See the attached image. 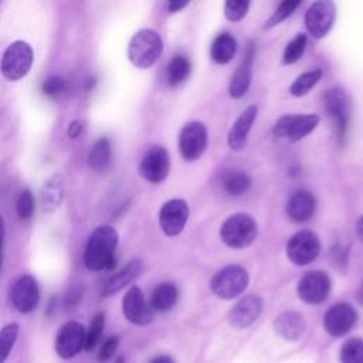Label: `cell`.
<instances>
[{
    "mask_svg": "<svg viewBox=\"0 0 363 363\" xmlns=\"http://www.w3.org/2000/svg\"><path fill=\"white\" fill-rule=\"evenodd\" d=\"M118 233L111 225H101L92 231L88 238L84 262L91 271L109 269L115 265V250L118 245Z\"/></svg>",
    "mask_w": 363,
    "mask_h": 363,
    "instance_id": "cell-1",
    "label": "cell"
},
{
    "mask_svg": "<svg viewBox=\"0 0 363 363\" xmlns=\"http://www.w3.org/2000/svg\"><path fill=\"white\" fill-rule=\"evenodd\" d=\"M163 51V43L155 30L143 28L139 30L129 41L128 45V57L130 62L138 68H149L152 67Z\"/></svg>",
    "mask_w": 363,
    "mask_h": 363,
    "instance_id": "cell-2",
    "label": "cell"
},
{
    "mask_svg": "<svg viewBox=\"0 0 363 363\" xmlns=\"http://www.w3.org/2000/svg\"><path fill=\"white\" fill-rule=\"evenodd\" d=\"M257 234V221L244 213L230 216L220 227V238L230 248L250 247L255 241Z\"/></svg>",
    "mask_w": 363,
    "mask_h": 363,
    "instance_id": "cell-3",
    "label": "cell"
},
{
    "mask_svg": "<svg viewBox=\"0 0 363 363\" xmlns=\"http://www.w3.org/2000/svg\"><path fill=\"white\" fill-rule=\"evenodd\" d=\"M250 282L248 272L241 265H225L218 269L211 281L210 288L213 294L221 299H233L241 295Z\"/></svg>",
    "mask_w": 363,
    "mask_h": 363,
    "instance_id": "cell-4",
    "label": "cell"
},
{
    "mask_svg": "<svg viewBox=\"0 0 363 363\" xmlns=\"http://www.w3.org/2000/svg\"><path fill=\"white\" fill-rule=\"evenodd\" d=\"M34 61V52L28 43L14 41L3 52L0 71L10 81H18L27 75Z\"/></svg>",
    "mask_w": 363,
    "mask_h": 363,
    "instance_id": "cell-5",
    "label": "cell"
},
{
    "mask_svg": "<svg viewBox=\"0 0 363 363\" xmlns=\"http://www.w3.org/2000/svg\"><path fill=\"white\" fill-rule=\"evenodd\" d=\"M323 106L336 128L340 142L345 140L350 118V99L342 88H329L323 94Z\"/></svg>",
    "mask_w": 363,
    "mask_h": 363,
    "instance_id": "cell-6",
    "label": "cell"
},
{
    "mask_svg": "<svg viewBox=\"0 0 363 363\" xmlns=\"http://www.w3.org/2000/svg\"><path fill=\"white\" fill-rule=\"evenodd\" d=\"M319 123V116L315 113L306 115H284L281 116L272 129V133L278 139L288 142H298L308 136Z\"/></svg>",
    "mask_w": 363,
    "mask_h": 363,
    "instance_id": "cell-7",
    "label": "cell"
},
{
    "mask_svg": "<svg viewBox=\"0 0 363 363\" xmlns=\"http://www.w3.org/2000/svg\"><path fill=\"white\" fill-rule=\"evenodd\" d=\"M320 251L319 237L311 230L294 234L286 242V257L295 265H308L316 259Z\"/></svg>",
    "mask_w": 363,
    "mask_h": 363,
    "instance_id": "cell-8",
    "label": "cell"
},
{
    "mask_svg": "<svg viewBox=\"0 0 363 363\" xmlns=\"http://www.w3.org/2000/svg\"><path fill=\"white\" fill-rule=\"evenodd\" d=\"M207 128L204 123L193 121L186 123L179 135V150L184 160L194 162L200 159L207 147Z\"/></svg>",
    "mask_w": 363,
    "mask_h": 363,
    "instance_id": "cell-9",
    "label": "cell"
},
{
    "mask_svg": "<svg viewBox=\"0 0 363 363\" xmlns=\"http://www.w3.org/2000/svg\"><path fill=\"white\" fill-rule=\"evenodd\" d=\"M336 17L335 4L329 0L312 3L305 13V26L313 38H323L332 28Z\"/></svg>",
    "mask_w": 363,
    "mask_h": 363,
    "instance_id": "cell-10",
    "label": "cell"
},
{
    "mask_svg": "<svg viewBox=\"0 0 363 363\" xmlns=\"http://www.w3.org/2000/svg\"><path fill=\"white\" fill-rule=\"evenodd\" d=\"M330 292V278L323 271H309L298 282V296L309 305L326 301Z\"/></svg>",
    "mask_w": 363,
    "mask_h": 363,
    "instance_id": "cell-11",
    "label": "cell"
},
{
    "mask_svg": "<svg viewBox=\"0 0 363 363\" xmlns=\"http://www.w3.org/2000/svg\"><path fill=\"white\" fill-rule=\"evenodd\" d=\"M189 218V206L182 199H172L163 203L159 211V224L167 237L180 234Z\"/></svg>",
    "mask_w": 363,
    "mask_h": 363,
    "instance_id": "cell-12",
    "label": "cell"
},
{
    "mask_svg": "<svg viewBox=\"0 0 363 363\" xmlns=\"http://www.w3.org/2000/svg\"><path fill=\"white\" fill-rule=\"evenodd\" d=\"M85 345V329L81 323L71 320L64 323L55 337V352L62 359H71Z\"/></svg>",
    "mask_w": 363,
    "mask_h": 363,
    "instance_id": "cell-13",
    "label": "cell"
},
{
    "mask_svg": "<svg viewBox=\"0 0 363 363\" xmlns=\"http://www.w3.org/2000/svg\"><path fill=\"white\" fill-rule=\"evenodd\" d=\"M170 170V159L169 153L162 146L152 147L140 160L139 173L143 179L150 183L163 182Z\"/></svg>",
    "mask_w": 363,
    "mask_h": 363,
    "instance_id": "cell-14",
    "label": "cell"
},
{
    "mask_svg": "<svg viewBox=\"0 0 363 363\" xmlns=\"http://www.w3.org/2000/svg\"><path fill=\"white\" fill-rule=\"evenodd\" d=\"M122 311L125 318L133 325L145 326L153 320V309L146 302L139 286H132L122 301Z\"/></svg>",
    "mask_w": 363,
    "mask_h": 363,
    "instance_id": "cell-15",
    "label": "cell"
},
{
    "mask_svg": "<svg viewBox=\"0 0 363 363\" xmlns=\"http://www.w3.org/2000/svg\"><path fill=\"white\" fill-rule=\"evenodd\" d=\"M357 313L349 303H336L328 309L323 318V326L332 336L346 335L356 323Z\"/></svg>",
    "mask_w": 363,
    "mask_h": 363,
    "instance_id": "cell-16",
    "label": "cell"
},
{
    "mask_svg": "<svg viewBox=\"0 0 363 363\" xmlns=\"http://www.w3.org/2000/svg\"><path fill=\"white\" fill-rule=\"evenodd\" d=\"M11 301L17 311L28 313L34 311L40 301V289L34 277L23 275L13 286Z\"/></svg>",
    "mask_w": 363,
    "mask_h": 363,
    "instance_id": "cell-17",
    "label": "cell"
},
{
    "mask_svg": "<svg viewBox=\"0 0 363 363\" xmlns=\"http://www.w3.org/2000/svg\"><path fill=\"white\" fill-rule=\"evenodd\" d=\"M262 312V301L257 295H247L230 311V323L238 329L251 326Z\"/></svg>",
    "mask_w": 363,
    "mask_h": 363,
    "instance_id": "cell-18",
    "label": "cell"
},
{
    "mask_svg": "<svg viewBox=\"0 0 363 363\" xmlns=\"http://www.w3.org/2000/svg\"><path fill=\"white\" fill-rule=\"evenodd\" d=\"M316 206V199L311 191L296 190L288 199L286 214L294 223H306L313 217Z\"/></svg>",
    "mask_w": 363,
    "mask_h": 363,
    "instance_id": "cell-19",
    "label": "cell"
},
{
    "mask_svg": "<svg viewBox=\"0 0 363 363\" xmlns=\"http://www.w3.org/2000/svg\"><path fill=\"white\" fill-rule=\"evenodd\" d=\"M257 112L258 108L255 105H251L247 109H244L235 119L227 135V143L231 150H242L245 147L248 133L257 118Z\"/></svg>",
    "mask_w": 363,
    "mask_h": 363,
    "instance_id": "cell-20",
    "label": "cell"
},
{
    "mask_svg": "<svg viewBox=\"0 0 363 363\" xmlns=\"http://www.w3.org/2000/svg\"><path fill=\"white\" fill-rule=\"evenodd\" d=\"M252 64H254V47L252 44L248 45L244 58L241 60L240 65L234 71L230 84H228V94L231 98H241L250 88L252 79Z\"/></svg>",
    "mask_w": 363,
    "mask_h": 363,
    "instance_id": "cell-21",
    "label": "cell"
},
{
    "mask_svg": "<svg viewBox=\"0 0 363 363\" xmlns=\"http://www.w3.org/2000/svg\"><path fill=\"white\" fill-rule=\"evenodd\" d=\"M275 332L285 340H298L305 332V319L295 311H285L275 318Z\"/></svg>",
    "mask_w": 363,
    "mask_h": 363,
    "instance_id": "cell-22",
    "label": "cell"
},
{
    "mask_svg": "<svg viewBox=\"0 0 363 363\" xmlns=\"http://www.w3.org/2000/svg\"><path fill=\"white\" fill-rule=\"evenodd\" d=\"M143 271V264L140 259H132L129 264H126L119 272L112 275L104 289H102V296H111L121 289H123L126 285H129L132 281H135Z\"/></svg>",
    "mask_w": 363,
    "mask_h": 363,
    "instance_id": "cell-23",
    "label": "cell"
},
{
    "mask_svg": "<svg viewBox=\"0 0 363 363\" xmlns=\"http://www.w3.org/2000/svg\"><path fill=\"white\" fill-rule=\"evenodd\" d=\"M64 197V177L61 174L51 176L41 190L43 210L47 213L54 211L60 207Z\"/></svg>",
    "mask_w": 363,
    "mask_h": 363,
    "instance_id": "cell-24",
    "label": "cell"
},
{
    "mask_svg": "<svg viewBox=\"0 0 363 363\" xmlns=\"http://www.w3.org/2000/svg\"><path fill=\"white\" fill-rule=\"evenodd\" d=\"M237 52V41L230 33L218 34L210 45V57L217 64H227Z\"/></svg>",
    "mask_w": 363,
    "mask_h": 363,
    "instance_id": "cell-25",
    "label": "cell"
},
{
    "mask_svg": "<svg viewBox=\"0 0 363 363\" xmlns=\"http://www.w3.org/2000/svg\"><path fill=\"white\" fill-rule=\"evenodd\" d=\"M179 298V291L174 284L172 282H163L159 284L150 296V306L153 311L166 312L172 309Z\"/></svg>",
    "mask_w": 363,
    "mask_h": 363,
    "instance_id": "cell-26",
    "label": "cell"
},
{
    "mask_svg": "<svg viewBox=\"0 0 363 363\" xmlns=\"http://www.w3.org/2000/svg\"><path fill=\"white\" fill-rule=\"evenodd\" d=\"M111 162V143L106 138L98 139L88 155V166L95 172L106 169Z\"/></svg>",
    "mask_w": 363,
    "mask_h": 363,
    "instance_id": "cell-27",
    "label": "cell"
},
{
    "mask_svg": "<svg viewBox=\"0 0 363 363\" xmlns=\"http://www.w3.org/2000/svg\"><path fill=\"white\" fill-rule=\"evenodd\" d=\"M190 74V61L184 55H174L167 64V82L176 86L187 79Z\"/></svg>",
    "mask_w": 363,
    "mask_h": 363,
    "instance_id": "cell-28",
    "label": "cell"
},
{
    "mask_svg": "<svg viewBox=\"0 0 363 363\" xmlns=\"http://www.w3.org/2000/svg\"><path fill=\"white\" fill-rule=\"evenodd\" d=\"M251 186V179L244 172H230L223 177V187L230 196H241Z\"/></svg>",
    "mask_w": 363,
    "mask_h": 363,
    "instance_id": "cell-29",
    "label": "cell"
},
{
    "mask_svg": "<svg viewBox=\"0 0 363 363\" xmlns=\"http://www.w3.org/2000/svg\"><path fill=\"white\" fill-rule=\"evenodd\" d=\"M320 78H322V71L319 68L306 71L299 77H296V79L291 84L289 92L294 96H303L319 82Z\"/></svg>",
    "mask_w": 363,
    "mask_h": 363,
    "instance_id": "cell-30",
    "label": "cell"
},
{
    "mask_svg": "<svg viewBox=\"0 0 363 363\" xmlns=\"http://www.w3.org/2000/svg\"><path fill=\"white\" fill-rule=\"evenodd\" d=\"M305 48H306V35L305 34H298L295 35L285 47L284 50V54H282V62L285 65H289V64H294L296 62L305 52Z\"/></svg>",
    "mask_w": 363,
    "mask_h": 363,
    "instance_id": "cell-31",
    "label": "cell"
},
{
    "mask_svg": "<svg viewBox=\"0 0 363 363\" xmlns=\"http://www.w3.org/2000/svg\"><path fill=\"white\" fill-rule=\"evenodd\" d=\"M18 335V325L9 323L0 330V363H4L16 343Z\"/></svg>",
    "mask_w": 363,
    "mask_h": 363,
    "instance_id": "cell-32",
    "label": "cell"
},
{
    "mask_svg": "<svg viewBox=\"0 0 363 363\" xmlns=\"http://www.w3.org/2000/svg\"><path fill=\"white\" fill-rule=\"evenodd\" d=\"M301 4L299 0H286V1H282L277 10L272 13V16L265 21L264 24V28L265 30H269L278 24H281L284 20H286L295 10L296 7Z\"/></svg>",
    "mask_w": 363,
    "mask_h": 363,
    "instance_id": "cell-33",
    "label": "cell"
},
{
    "mask_svg": "<svg viewBox=\"0 0 363 363\" xmlns=\"http://www.w3.org/2000/svg\"><path fill=\"white\" fill-rule=\"evenodd\" d=\"M342 363H363V340L349 339L340 350Z\"/></svg>",
    "mask_w": 363,
    "mask_h": 363,
    "instance_id": "cell-34",
    "label": "cell"
},
{
    "mask_svg": "<svg viewBox=\"0 0 363 363\" xmlns=\"http://www.w3.org/2000/svg\"><path fill=\"white\" fill-rule=\"evenodd\" d=\"M104 328H105V315L104 313L95 315L88 330L85 332V345H84L85 350H92L98 345L101 335L104 332Z\"/></svg>",
    "mask_w": 363,
    "mask_h": 363,
    "instance_id": "cell-35",
    "label": "cell"
},
{
    "mask_svg": "<svg viewBox=\"0 0 363 363\" xmlns=\"http://www.w3.org/2000/svg\"><path fill=\"white\" fill-rule=\"evenodd\" d=\"M250 7V1L228 0L224 3V14L230 21H238L245 17Z\"/></svg>",
    "mask_w": 363,
    "mask_h": 363,
    "instance_id": "cell-36",
    "label": "cell"
},
{
    "mask_svg": "<svg viewBox=\"0 0 363 363\" xmlns=\"http://www.w3.org/2000/svg\"><path fill=\"white\" fill-rule=\"evenodd\" d=\"M17 214L20 218L27 220L34 213V197L30 190H23L17 199Z\"/></svg>",
    "mask_w": 363,
    "mask_h": 363,
    "instance_id": "cell-37",
    "label": "cell"
},
{
    "mask_svg": "<svg viewBox=\"0 0 363 363\" xmlns=\"http://www.w3.org/2000/svg\"><path fill=\"white\" fill-rule=\"evenodd\" d=\"M118 343H119V340H118L116 336H109V337H106V339L104 340V343L101 345V347H99L98 360H99V362H106V360H109V359L115 354V352H116V349H118Z\"/></svg>",
    "mask_w": 363,
    "mask_h": 363,
    "instance_id": "cell-38",
    "label": "cell"
},
{
    "mask_svg": "<svg viewBox=\"0 0 363 363\" xmlns=\"http://www.w3.org/2000/svg\"><path fill=\"white\" fill-rule=\"evenodd\" d=\"M43 92L50 96H55L65 89V82L60 77H50L43 82Z\"/></svg>",
    "mask_w": 363,
    "mask_h": 363,
    "instance_id": "cell-39",
    "label": "cell"
},
{
    "mask_svg": "<svg viewBox=\"0 0 363 363\" xmlns=\"http://www.w3.org/2000/svg\"><path fill=\"white\" fill-rule=\"evenodd\" d=\"M332 259H333V265H336V267H339V264H342V267H345L346 265V259H347V248H345V247H339V245H336V247H333L332 248Z\"/></svg>",
    "mask_w": 363,
    "mask_h": 363,
    "instance_id": "cell-40",
    "label": "cell"
},
{
    "mask_svg": "<svg viewBox=\"0 0 363 363\" xmlns=\"http://www.w3.org/2000/svg\"><path fill=\"white\" fill-rule=\"evenodd\" d=\"M84 128H85V123H84V121H79V119H77V121H72L71 123H69V126H68V135H69V138H78L82 132H84Z\"/></svg>",
    "mask_w": 363,
    "mask_h": 363,
    "instance_id": "cell-41",
    "label": "cell"
},
{
    "mask_svg": "<svg viewBox=\"0 0 363 363\" xmlns=\"http://www.w3.org/2000/svg\"><path fill=\"white\" fill-rule=\"evenodd\" d=\"M186 6H187V1H169L167 3V10L170 13H176V11L182 10L183 7H186Z\"/></svg>",
    "mask_w": 363,
    "mask_h": 363,
    "instance_id": "cell-42",
    "label": "cell"
},
{
    "mask_svg": "<svg viewBox=\"0 0 363 363\" xmlns=\"http://www.w3.org/2000/svg\"><path fill=\"white\" fill-rule=\"evenodd\" d=\"M356 234H357V238L363 242V216L356 223Z\"/></svg>",
    "mask_w": 363,
    "mask_h": 363,
    "instance_id": "cell-43",
    "label": "cell"
},
{
    "mask_svg": "<svg viewBox=\"0 0 363 363\" xmlns=\"http://www.w3.org/2000/svg\"><path fill=\"white\" fill-rule=\"evenodd\" d=\"M3 238H4V221L0 216V268H1V248H3Z\"/></svg>",
    "mask_w": 363,
    "mask_h": 363,
    "instance_id": "cell-44",
    "label": "cell"
},
{
    "mask_svg": "<svg viewBox=\"0 0 363 363\" xmlns=\"http://www.w3.org/2000/svg\"><path fill=\"white\" fill-rule=\"evenodd\" d=\"M150 363H173V360L167 356H159V357H155Z\"/></svg>",
    "mask_w": 363,
    "mask_h": 363,
    "instance_id": "cell-45",
    "label": "cell"
},
{
    "mask_svg": "<svg viewBox=\"0 0 363 363\" xmlns=\"http://www.w3.org/2000/svg\"><path fill=\"white\" fill-rule=\"evenodd\" d=\"M359 302L363 305V284H362V288H360V292H359Z\"/></svg>",
    "mask_w": 363,
    "mask_h": 363,
    "instance_id": "cell-46",
    "label": "cell"
},
{
    "mask_svg": "<svg viewBox=\"0 0 363 363\" xmlns=\"http://www.w3.org/2000/svg\"><path fill=\"white\" fill-rule=\"evenodd\" d=\"M115 363H123V359L122 357H118V360Z\"/></svg>",
    "mask_w": 363,
    "mask_h": 363,
    "instance_id": "cell-47",
    "label": "cell"
}]
</instances>
